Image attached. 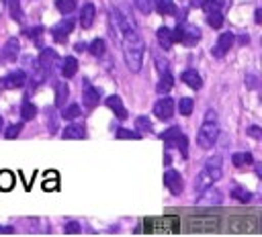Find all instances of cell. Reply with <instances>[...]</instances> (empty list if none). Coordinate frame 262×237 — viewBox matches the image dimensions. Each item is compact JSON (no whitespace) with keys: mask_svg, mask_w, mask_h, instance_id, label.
Listing matches in <instances>:
<instances>
[{"mask_svg":"<svg viewBox=\"0 0 262 237\" xmlns=\"http://www.w3.org/2000/svg\"><path fill=\"white\" fill-rule=\"evenodd\" d=\"M76 72H78V59L72 57V55L63 57V61H61V74H63V78H72V76H76Z\"/></svg>","mask_w":262,"mask_h":237,"instance_id":"cell-18","label":"cell"},{"mask_svg":"<svg viewBox=\"0 0 262 237\" xmlns=\"http://www.w3.org/2000/svg\"><path fill=\"white\" fill-rule=\"evenodd\" d=\"M180 78H182V82H184L186 86H190L192 90H199V88L203 86V78H201V76H199L194 69H186V72H184Z\"/></svg>","mask_w":262,"mask_h":237,"instance_id":"cell-17","label":"cell"},{"mask_svg":"<svg viewBox=\"0 0 262 237\" xmlns=\"http://www.w3.org/2000/svg\"><path fill=\"white\" fill-rule=\"evenodd\" d=\"M135 2V6L141 10V12H145V14H149L151 10H154V0H133Z\"/></svg>","mask_w":262,"mask_h":237,"instance_id":"cell-39","label":"cell"},{"mask_svg":"<svg viewBox=\"0 0 262 237\" xmlns=\"http://www.w3.org/2000/svg\"><path fill=\"white\" fill-rule=\"evenodd\" d=\"M246 133H248L250 137H254V139H262V131H260V127H256V125H254V127H248Z\"/></svg>","mask_w":262,"mask_h":237,"instance_id":"cell-43","label":"cell"},{"mask_svg":"<svg viewBox=\"0 0 262 237\" xmlns=\"http://www.w3.org/2000/svg\"><path fill=\"white\" fill-rule=\"evenodd\" d=\"M178 135H180V127H170V129H166L164 133H160V139H162L164 143H172V141H176Z\"/></svg>","mask_w":262,"mask_h":237,"instance_id":"cell-29","label":"cell"},{"mask_svg":"<svg viewBox=\"0 0 262 237\" xmlns=\"http://www.w3.org/2000/svg\"><path fill=\"white\" fill-rule=\"evenodd\" d=\"M76 6H78V0H55V8L59 12H63V14L72 12Z\"/></svg>","mask_w":262,"mask_h":237,"instance_id":"cell-28","label":"cell"},{"mask_svg":"<svg viewBox=\"0 0 262 237\" xmlns=\"http://www.w3.org/2000/svg\"><path fill=\"white\" fill-rule=\"evenodd\" d=\"M104 104L117 114V118H121V121H125L127 116H129V112H127V108L123 106V102H121V98L117 96V94H113V96H108L106 100H104Z\"/></svg>","mask_w":262,"mask_h":237,"instance_id":"cell-13","label":"cell"},{"mask_svg":"<svg viewBox=\"0 0 262 237\" xmlns=\"http://www.w3.org/2000/svg\"><path fill=\"white\" fill-rule=\"evenodd\" d=\"M98 100H100V90L88 86V88L84 90V94H82V102H84L86 110H92L94 106H98Z\"/></svg>","mask_w":262,"mask_h":237,"instance_id":"cell-14","label":"cell"},{"mask_svg":"<svg viewBox=\"0 0 262 237\" xmlns=\"http://www.w3.org/2000/svg\"><path fill=\"white\" fill-rule=\"evenodd\" d=\"M94 16H96V8H94V4H84L82 6V10H80V22H82V27L84 29H90L92 27V22H94Z\"/></svg>","mask_w":262,"mask_h":237,"instance_id":"cell-15","label":"cell"},{"mask_svg":"<svg viewBox=\"0 0 262 237\" xmlns=\"http://www.w3.org/2000/svg\"><path fill=\"white\" fill-rule=\"evenodd\" d=\"M117 137H119V139H139V133H137V131H131V129H123V127H121V129L117 131Z\"/></svg>","mask_w":262,"mask_h":237,"instance_id":"cell-40","label":"cell"},{"mask_svg":"<svg viewBox=\"0 0 262 237\" xmlns=\"http://www.w3.org/2000/svg\"><path fill=\"white\" fill-rule=\"evenodd\" d=\"M217 137H219L217 112L209 108V110L205 112V116H203V123H201L199 135H196V143H199L201 149H211V147L217 143Z\"/></svg>","mask_w":262,"mask_h":237,"instance_id":"cell-2","label":"cell"},{"mask_svg":"<svg viewBox=\"0 0 262 237\" xmlns=\"http://www.w3.org/2000/svg\"><path fill=\"white\" fill-rule=\"evenodd\" d=\"M68 96H70V88H68L63 82H59V84L55 86V104H57V106H63L66 100H68Z\"/></svg>","mask_w":262,"mask_h":237,"instance_id":"cell-22","label":"cell"},{"mask_svg":"<svg viewBox=\"0 0 262 237\" xmlns=\"http://www.w3.org/2000/svg\"><path fill=\"white\" fill-rule=\"evenodd\" d=\"M113 20L115 25L121 29V31H127V29H135V18L125 12L123 8H113Z\"/></svg>","mask_w":262,"mask_h":237,"instance_id":"cell-7","label":"cell"},{"mask_svg":"<svg viewBox=\"0 0 262 237\" xmlns=\"http://www.w3.org/2000/svg\"><path fill=\"white\" fill-rule=\"evenodd\" d=\"M231 196H233V198H237V200H239V202H244V204L252 198V194H250L248 190H244V188H233V190H231Z\"/></svg>","mask_w":262,"mask_h":237,"instance_id":"cell-36","label":"cell"},{"mask_svg":"<svg viewBox=\"0 0 262 237\" xmlns=\"http://www.w3.org/2000/svg\"><path fill=\"white\" fill-rule=\"evenodd\" d=\"M231 161H233V165H244V163H252L254 161V157L250 155V153H244V151H237V153H233L231 155Z\"/></svg>","mask_w":262,"mask_h":237,"instance_id":"cell-30","label":"cell"},{"mask_svg":"<svg viewBox=\"0 0 262 237\" xmlns=\"http://www.w3.org/2000/svg\"><path fill=\"white\" fill-rule=\"evenodd\" d=\"M172 86H174L172 74H170V72H162V78H160V82H158L156 90H158L160 94H168V92L172 90Z\"/></svg>","mask_w":262,"mask_h":237,"instance_id":"cell-20","label":"cell"},{"mask_svg":"<svg viewBox=\"0 0 262 237\" xmlns=\"http://www.w3.org/2000/svg\"><path fill=\"white\" fill-rule=\"evenodd\" d=\"M154 8H158V12L166 16L176 14V4L172 0H154Z\"/></svg>","mask_w":262,"mask_h":237,"instance_id":"cell-19","label":"cell"},{"mask_svg":"<svg viewBox=\"0 0 262 237\" xmlns=\"http://www.w3.org/2000/svg\"><path fill=\"white\" fill-rule=\"evenodd\" d=\"M82 114V108H80V104H68L63 110H61V116L63 118H68V121H74V118H78Z\"/></svg>","mask_w":262,"mask_h":237,"instance_id":"cell-24","label":"cell"},{"mask_svg":"<svg viewBox=\"0 0 262 237\" xmlns=\"http://www.w3.org/2000/svg\"><path fill=\"white\" fill-rule=\"evenodd\" d=\"M55 63H57V51L55 49H49V47L41 49V53H39V67H43L45 72H49Z\"/></svg>","mask_w":262,"mask_h":237,"instance_id":"cell-12","label":"cell"},{"mask_svg":"<svg viewBox=\"0 0 262 237\" xmlns=\"http://www.w3.org/2000/svg\"><path fill=\"white\" fill-rule=\"evenodd\" d=\"M221 200H223V196H221V192H219L217 188L205 186V188L201 190L199 198H196V204H199V206H219Z\"/></svg>","mask_w":262,"mask_h":237,"instance_id":"cell-5","label":"cell"},{"mask_svg":"<svg viewBox=\"0 0 262 237\" xmlns=\"http://www.w3.org/2000/svg\"><path fill=\"white\" fill-rule=\"evenodd\" d=\"M192 106H194V102H192L190 98H180V102H178V110H180V114H184V116H188V114L192 112Z\"/></svg>","mask_w":262,"mask_h":237,"instance_id":"cell-34","label":"cell"},{"mask_svg":"<svg viewBox=\"0 0 262 237\" xmlns=\"http://www.w3.org/2000/svg\"><path fill=\"white\" fill-rule=\"evenodd\" d=\"M25 82H27V74L23 72V69H16V72H10L4 80H2V84H4V88L6 90H16V88H23L25 86Z\"/></svg>","mask_w":262,"mask_h":237,"instance_id":"cell-11","label":"cell"},{"mask_svg":"<svg viewBox=\"0 0 262 237\" xmlns=\"http://www.w3.org/2000/svg\"><path fill=\"white\" fill-rule=\"evenodd\" d=\"M233 41H235V35L233 33H221L219 35V39H217V45L211 49V53H213V57H221L225 51H229V47L233 45Z\"/></svg>","mask_w":262,"mask_h":237,"instance_id":"cell-8","label":"cell"},{"mask_svg":"<svg viewBox=\"0 0 262 237\" xmlns=\"http://www.w3.org/2000/svg\"><path fill=\"white\" fill-rule=\"evenodd\" d=\"M43 188H45V190H55V188H57V180H53V182H45Z\"/></svg>","mask_w":262,"mask_h":237,"instance_id":"cell-45","label":"cell"},{"mask_svg":"<svg viewBox=\"0 0 262 237\" xmlns=\"http://www.w3.org/2000/svg\"><path fill=\"white\" fill-rule=\"evenodd\" d=\"M164 184H166V188H170V192L172 194H180L182 192V178H180V172H176V170H166L164 172Z\"/></svg>","mask_w":262,"mask_h":237,"instance_id":"cell-10","label":"cell"},{"mask_svg":"<svg viewBox=\"0 0 262 237\" xmlns=\"http://www.w3.org/2000/svg\"><path fill=\"white\" fill-rule=\"evenodd\" d=\"M80 231V225L76 223V221H70L68 225H66V233H78Z\"/></svg>","mask_w":262,"mask_h":237,"instance_id":"cell-44","label":"cell"},{"mask_svg":"<svg viewBox=\"0 0 262 237\" xmlns=\"http://www.w3.org/2000/svg\"><path fill=\"white\" fill-rule=\"evenodd\" d=\"M53 31H57V33H61V35L72 33V31H74V20H72V18H66V20L57 22V25L53 27Z\"/></svg>","mask_w":262,"mask_h":237,"instance_id":"cell-32","label":"cell"},{"mask_svg":"<svg viewBox=\"0 0 262 237\" xmlns=\"http://www.w3.org/2000/svg\"><path fill=\"white\" fill-rule=\"evenodd\" d=\"M156 35H158V41H160V45H162L164 49H170V47H172L174 41H172V31H170L168 27H160Z\"/></svg>","mask_w":262,"mask_h":237,"instance_id":"cell-21","label":"cell"},{"mask_svg":"<svg viewBox=\"0 0 262 237\" xmlns=\"http://www.w3.org/2000/svg\"><path fill=\"white\" fill-rule=\"evenodd\" d=\"M154 61H156V67L160 69V74H162V72H170L168 61H166V59H162V55H160V53H156V55H154Z\"/></svg>","mask_w":262,"mask_h":237,"instance_id":"cell-41","label":"cell"},{"mask_svg":"<svg viewBox=\"0 0 262 237\" xmlns=\"http://www.w3.org/2000/svg\"><path fill=\"white\" fill-rule=\"evenodd\" d=\"M86 137V129L80 123H72L63 129V139H84Z\"/></svg>","mask_w":262,"mask_h":237,"instance_id":"cell-16","label":"cell"},{"mask_svg":"<svg viewBox=\"0 0 262 237\" xmlns=\"http://www.w3.org/2000/svg\"><path fill=\"white\" fill-rule=\"evenodd\" d=\"M154 114H156L158 118H170V116L174 114V100L168 98V96L160 98V100L154 104Z\"/></svg>","mask_w":262,"mask_h":237,"instance_id":"cell-9","label":"cell"},{"mask_svg":"<svg viewBox=\"0 0 262 237\" xmlns=\"http://www.w3.org/2000/svg\"><path fill=\"white\" fill-rule=\"evenodd\" d=\"M0 233H12V229L10 227H0Z\"/></svg>","mask_w":262,"mask_h":237,"instance_id":"cell-46","label":"cell"},{"mask_svg":"<svg viewBox=\"0 0 262 237\" xmlns=\"http://www.w3.org/2000/svg\"><path fill=\"white\" fill-rule=\"evenodd\" d=\"M41 33H43V27H35L33 31H29L31 39L35 41V45H41Z\"/></svg>","mask_w":262,"mask_h":237,"instance_id":"cell-42","label":"cell"},{"mask_svg":"<svg viewBox=\"0 0 262 237\" xmlns=\"http://www.w3.org/2000/svg\"><path fill=\"white\" fill-rule=\"evenodd\" d=\"M2 88H4V84H2V78H0V92H2Z\"/></svg>","mask_w":262,"mask_h":237,"instance_id":"cell-47","label":"cell"},{"mask_svg":"<svg viewBox=\"0 0 262 237\" xmlns=\"http://www.w3.org/2000/svg\"><path fill=\"white\" fill-rule=\"evenodd\" d=\"M201 39V29L194 25H180V43L184 45H196Z\"/></svg>","mask_w":262,"mask_h":237,"instance_id":"cell-6","label":"cell"},{"mask_svg":"<svg viewBox=\"0 0 262 237\" xmlns=\"http://www.w3.org/2000/svg\"><path fill=\"white\" fill-rule=\"evenodd\" d=\"M221 155H213L205 161L201 174H199V180H196V186L199 190H203L205 186H213V182H217L221 176H223V170H221Z\"/></svg>","mask_w":262,"mask_h":237,"instance_id":"cell-3","label":"cell"},{"mask_svg":"<svg viewBox=\"0 0 262 237\" xmlns=\"http://www.w3.org/2000/svg\"><path fill=\"white\" fill-rule=\"evenodd\" d=\"M207 22L211 29H221L223 27V12H207Z\"/></svg>","mask_w":262,"mask_h":237,"instance_id":"cell-26","label":"cell"},{"mask_svg":"<svg viewBox=\"0 0 262 237\" xmlns=\"http://www.w3.org/2000/svg\"><path fill=\"white\" fill-rule=\"evenodd\" d=\"M88 51H90L94 57H100V55H104V51H106V45H104V41H102V39H94V41L90 43Z\"/></svg>","mask_w":262,"mask_h":237,"instance_id":"cell-27","label":"cell"},{"mask_svg":"<svg viewBox=\"0 0 262 237\" xmlns=\"http://www.w3.org/2000/svg\"><path fill=\"white\" fill-rule=\"evenodd\" d=\"M18 53H20V39L18 37H10L2 45V49H0V63H12V61H16Z\"/></svg>","mask_w":262,"mask_h":237,"instance_id":"cell-4","label":"cell"},{"mask_svg":"<svg viewBox=\"0 0 262 237\" xmlns=\"http://www.w3.org/2000/svg\"><path fill=\"white\" fill-rule=\"evenodd\" d=\"M223 6H225L223 0H203L205 12H223Z\"/></svg>","mask_w":262,"mask_h":237,"instance_id":"cell-25","label":"cell"},{"mask_svg":"<svg viewBox=\"0 0 262 237\" xmlns=\"http://www.w3.org/2000/svg\"><path fill=\"white\" fill-rule=\"evenodd\" d=\"M135 125H137L139 133H151V121H149L147 116H137Z\"/></svg>","mask_w":262,"mask_h":237,"instance_id":"cell-35","label":"cell"},{"mask_svg":"<svg viewBox=\"0 0 262 237\" xmlns=\"http://www.w3.org/2000/svg\"><path fill=\"white\" fill-rule=\"evenodd\" d=\"M8 6H10V16L14 20H23V12H20V0H8Z\"/></svg>","mask_w":262,"mask_h":237,"instance_id":"cell-33","label":"cell"},{"mask_svg":"<svg viewBox=\"0 0 262 237\" xmlns=\"http://www.w3.org/2000/svg\"><path fill=\"white\" fill-rule=\"evenodd\" d=\"M176 145H178V149H180V155H182V157H188V143H186V137H184L182 133L176 137Z\"/></svg>","mask_w":262,"mask_h":237,"instance_id":"cell-38","label":"cell"},{"mask_svg":"<svg viewBox=\"0 0 262 237\" xmlns=\"http://www.w3.org/2000/svg\"><path fill=\"white\" fill-rule=\"evenodd\" d=\"M35 114H37V106L31 100H23V106H20L23 121H31V118H35Z\"/></svg>","mask_w":262,"mask_h":237,"instance_id":"cell-23","label":"cell"},{"mask_svg":"<svg viewBox=\"0 0 262 237\" xmlns=\"http://www.w3.org/2000/svg\"><path fill=\"white\" fill-rule=\"evenodd\" d=\"M123 55H125L127 67L133 74H137L143 65V55H145V43L137 27L123 31Z\"/></svg>","mask_w":262,"mask_h":237,"instance_id":"cell-1","label":"cell"},{"mask_svg":"<svg viewBox=\"0 0 262 237\" xmlns=\"http://www.w3.org/2000/svg\"><path fill=\"white\" fill-rule=\"evenodd\" d=\"M20 131H23V123H14V125H10V127L6 129L4 137H6V139H14V137H18Z\"/></svg>","mask_w":262,"mask_h":237,"instance_id":"cell-37","label":"cell"},{"mask_svg":"<svg viewBox=\"0 0 262 237\" xmlns=\"http://www.w3.org/2000/svg\"><path fill=\"white\" fill-rule=\"evenodd\" d=\"M2 125H4V121H2V116H0V129H2Z\"/></svg>","mask_w":262,"mask_h":237,"instance_id":"cell-48","label":"cell"},{"mask_svg":"<svg viewBox=\"0 0 262 237\" xmlns=\"http://www.w3.org/2000/svg\"><path fill=\"white\" fill-rule=\"evenodd\" d=\"M14 186V176L10 172H0V190H10Z\"/></svg>","mask_w":262,"mask_h":237,"instance_id":"cell-31","label":"cell"}]
</instances>
